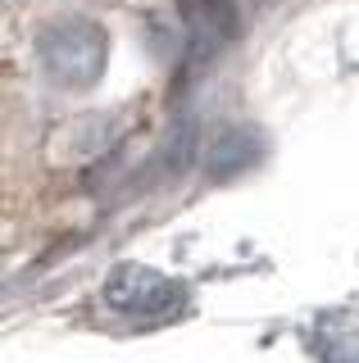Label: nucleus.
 <instances>
[{"label":"nucleus","mask_w":359,"mask_h":363,"mask_svg":"<svg viewBox=\"0 0 359 363\" xmlns=\"http://www.w3.org/2000/svg\"><path fill=\"white\" fill-rule=\"evenodd\" d=\"M32 50H37V68L46 82H55L60 91H92L109 64V32L87 14H69L46 23Z\"/></svg>","instance_id":"nucleus-1"},{"label":"nucleus","mask_w":359,"mask_h":363,"mask_svg":"<svg viewBox=\"0 0 359 363\" xmlns=\"http://www.w3.org/2000/svg\"><path fill=\"white\" fill-rule=\"evenodd\" d=\"M105 304L128 318H168L182 309V286L150 264H118L105 277Z\"/></svg>","instance_id":"nucleus-2"},{"label":"nucleus","mask_w":359,"mask_h":363,"mask_svg":"<svg viewBox=\"0 0 359 363\" xmlns=\"http://www.w3.org/2000/svg\"><path fill=\"white\" fill-rule=\"evenodd\" d=\"M109 128H114V118H105V113H82V118H69L60 132H55V141L64 145L60 159H69V164L96 159L109 145Z\"/></svg>","instance_id":"nucleus-3"},{"label":"nucleus","mask_w":359,"mask_h":363,"mask_svg":"<svg viewBox=\"0 0 359 363\" xmlns=\"http://www.w3.org/2000/svg\"><path fill=\"white\" fill-rule=\"evenodd\" d=\"M219 150H228V159H214V168L219 173H237V168H245L255 159V141H250V132H232L219 141Z\"/></svg>","instance_id":"nucleus-4"}]
</instances>
